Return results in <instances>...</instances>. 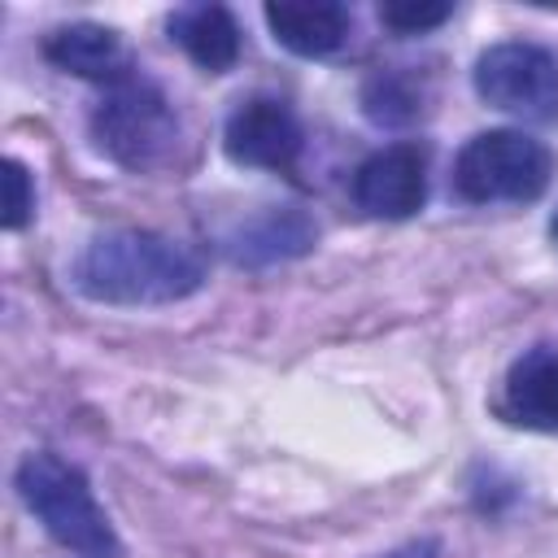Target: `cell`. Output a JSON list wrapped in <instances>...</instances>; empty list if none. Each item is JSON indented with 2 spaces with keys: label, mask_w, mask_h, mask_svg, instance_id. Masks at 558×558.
Returning <instances> with one entry per match:
<instances>
[{
  "label": "cell",
  "mask_w": 558,
  "mask_h": 558,
  "mask_svg": "<svg viewBox=\"0 0 558 558\" xmlns=\"http://www.w3.org/2000/svg\"><path fill=\"white\" fill-rule=\"evenodd\" d=\"M554 161L541 140L527 131H480L462 144L453 161V192L471 205H497V201H536L549 187Z\"/></svg>",
  "instance_id": "277c9868"
},
{
  "label": "cell",
  "mask_w": 558,
  "mask_h": 558,
  "mask_svg": "<svg viewBox=\"0 0 558 558\" xmlns=\"http://www.w3.org/2000/svg\"><path fill=\"white\" fill-rule=\"evenodd\" d=\"M362 109L371 122L379 126H405L418 118L423 109V87L414 83V74L405 70H379L375 78H366L362 87Z\"/></svg>",
  "instance_id": "4fadbf2b"
},
{
  "label": "cell",
  "mask_w": 558,
  "mask_h": 558,
  "mask_svg": "<svg viewBox=\"0 0 558 558\" xmlns=\"http://www.w3.org/2000/svg\"><path fill=\"white\" fill-rule=\"evenodd\" d=\"M205 283V262L183 240L140 227H113L87 240L74 262V288L100 305H170Z\"/></svg>",
  "instance_id": "6da1fadb"
},
{
  "label": "cell",
  "mask_w": 558,
  "mask_h": 558,
  "mask_svg": "<svg viewBox=\"0 0 558 558\" xmlns=\"http://www.w3.org/2000/svg\"><path fill=\"white\" fill-rule=\"evenodd\" d=\"M353 201L371 218H414L427 201V153L410 140L375 148L353 174Z\"/></svg>",
  "instance_id": "52a82bcc"
},
{
  "label": "cell",
  "mask_w": 558,
  "mask_h": 558,
  "mask_svg": "<svg viewBox=\"0 0 558 558\" xmlns=\"http://www.w3.org/2000/svg\"><path fill=\"white\" fill-rule=\"evenodd\" d=\"M92 140L126 170H157L179 148V118L153 78L122 74L92 109Z\"/></svg>",
  "instance_id": "3957f363"
},
{
  "label": "cell",
  "mask_w": 558,
  "mask_h": 558,
  "mask_svg": "<svg viewBox=\"0 0 558 558\" xmlns=\"http://www.w3.org/2000/svg\"><path fill=\"white\" fill-rule=\"evenodd\" d=\"M170 39L209 74L240 61V26L222 4H187L170 13Z\"/></svg>",
  "instance_id": "7c38bea8"
},
{
  "label": "cell",
  "mask_w": 558,
  "mask_h": 558,
  "mask_svg": "<svg viewBox=\"0 0 558 558\" xmlns=\"http://www.w3.org/2000/svg\"><path fill=\"white\" fill-rule=\"evenodd\" d=\"M44 57L65 70V74H78V78H122L126 65H122V39L113 26H100V22H70V26H57L48 39H44Z\"/></svg>",
  "instance_id": "8fae6325"
},
{
  "label": "cell",
  "mask_w": 558,
  "mask_h": 558,
  "mask_svg": "<svg viewBox=\"0 0 558 558\" xmlns=\"http://www.w3.org/2000/svg\"><path fill=\"white\" fill-rule=\"evenodd\" d=\"M453 13L449 0H388L379 4V22L397 35H423L432 26H440Z\"/></svg>",
  "instance_id": "5bb4252c"
},
{
  "label": "cell",
  "mask_w": 558,
  "mask_h": 558,
  "mask_svg": "<svg viewBox=\"0 0 558 558\" xmlns=\"http://www.w3.org/2000/svg\"><path fill=\"white\" fill-rule=\"evenodd\" d=\"M31 209H35V183H31V170H26L17 157H9V161H4V214H0L4 231H22L26 218H31Z\"/></svg>",
  "instance_id": "9a60e30c"
},
{
  "label": "cell",
  "mask_w": 558,
  "mask_h": 558,
  "mask_svg": "<svg viewBox=\"0 0 558 558\" xmlns=\"http://www.w3.org/2000/svg\"><path fill=\"white\" fill-rule=\"evenodd\" d=\"M501 414L527 432H558V349L536 344L510 362Z\"/></svg>",
  "instance_id": "30bf717a"
},
{
  "label": "cell",
  "mask_w": 558,
  "mask_h": 558,
  "mask_svg": "<svg viewBox=\"0 0 558 558\" xmlns=\"http://www.w3.org/2000/svg\"><path fill=\"white\" fill-rule=\"evenodd\" d=\"M549 231H554V240H558V214H554V222H549Z\"/></svg>",
  "instance_id": "e0dca14e"
},
{
  "label": "cell",
  "mask_w": 558,
  "mask_h": 558,
  "mask_svg": "<svg viewBox=\"0 0 558 558\" xmlns=\"http://www.w3.org/2000/svg\"><path fill=\"white\" fill-rule=\"evenodd\" d=\"M17 497L48 527V536L83 558H122V541L109 514L96 506L87 475L57 453H26L17 462Z\"/></svg>",
  "instance_id": "7a4b0ae2"
},
{
  "label": "cell",
  "mask_w": 558,
  "mask_h": 558,
  "mask_svg": "<svg viewBox=\"0 0 558 558\" xmlns=\"http://www.w3.org/2000/svg\"><path fill=\"white\" fill-rule=\"evenodd\" d=\"M262 17L270 35L296 57H331L353 31V13L336 0H270Z\"/></svg>",
  "instance_id": "ba28073f"
},
{
  "label": "cell",
  "mask_w": 558,
  "mask_h": 558,
  "mask_svg": "<svg viewBox=\"0 0 558 558\" xmlns=\"http://www.w3.org/2000/svg\"><path fill=\"white\" fill-rule=\"evenodd\" d=\"M314 240H318L314 218H310L305 209L283 205V209H266V214L240 222V227L227 235V257H231L235 266H253V270H262V266L292 262V257L310 253Z\"/></svg>",
  "instance_id": "9c48e42d"
},
{
  "label": "cell",
  "mask_w": 558,
  "mask_h": 558,
  "mask_svg": "<svg viewBox=\"0 0 558 558\" xmlns=\"http://www.w3.org/2000/svg\"><path fill=\"white\" fill-rule=\"evenodd\" d=\"M222 148L235 166L292 170L301 157V122L279 96H248L227 113Z\"/></svg>",
  "instance_id": "8992f818"
},
{
  "label": "cell",
  "mask_w": 558,
  "mask_h": 558,
  "mask_svg": "<svg viewBox=\"0 0 558 558\" xmlns=\"http://www.w3.org/2000/svg\"><path fill=\"white\" fill-rule=\"evenodd\" d=\"M384 558H440V545L436 541H410V545H401V549H392Z\"/></svg>",
  "instance_id": "2e32d148"
},
{
  "label": "cell",
  "mask_w": 558,
  "mask_h": 558,
  "mask_svg": "<svg viewBox=\"0 0 558 558\" xmlns=\"http://www.w3.org/2000/svg\"><path fill=\"white\" fill-rule=\"evenodd\" d=\"M475 92L493 109H506L527 122L558 118V57L527 39H506L480 52L475 61Z\"/></svg>",
  "instance_id": "5b68a950"
}]
</instances>
